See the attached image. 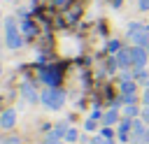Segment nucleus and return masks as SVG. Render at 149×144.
<instances>
[]
</instances>
